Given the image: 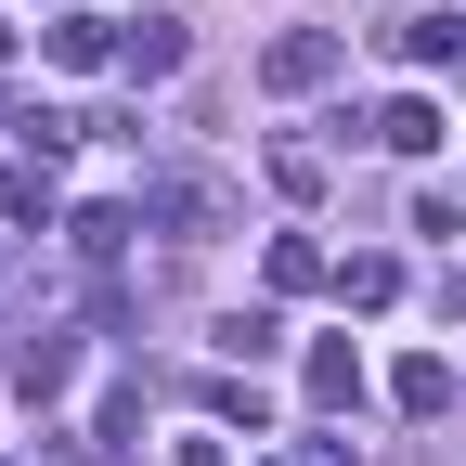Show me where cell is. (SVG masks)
Returning a JSON list of instances; mask_svg holds the SVG:
<instances>
[{
  "label": "cell",
  "instance_id": "6da1fadb",
  "mask_svg": "<svg viewBox=\"0 0 466 466\" xmlns=\"http://www.w3.org/2000/svg\"><path fill=\"white\" fill-rule=\"evenodd\" d=\"M143 220H168V233H220L233 195L208 182V168H168V182H143Z\"/></svg>",
  "mask_w": 466,
  "mask_h": 466
},
{
  "label": "cell",
  "instance_id": "7a4b0ae2",
  "mask_svg": "<svg viewBox=\"0 0 466 466\" xmlns=\"http://www.w3.org/2000/svg\"><path fill=\"white\" fill-rule=\"evenodd\" d=\"M182 52H195L182 14H130V26H116V78H143V91H156V78H182Z\"/></svg>",
  "mask_w": 466,
  "mask_h": 466
},
{
  "label": "cell",
  "instance_id": "3957f363",
  "mask_svg": "<svg viewBox=\"0 0 466 466\" xmlns=\"http://www.w3.org/2000/svg\"><path fill=\"white\" fill-rule=\"evenodd\" d=\"M259 78H272V91H324V78H337V26H285V39L259 52Z\"/></svg>",
  "mask_w": 466,
  "mask_h": 466
},
{
  "label": "cell",
  "instance_id": "277c9868",
  "mask_svg": "<svg viewBox=\"0 0 466 466\" xmlns=\"http://www.w3.org/2000/svg\"><path fill=\"white\" fill-rule=\"evenodd\" d=\"M39 52H52L66 78H91V66H116V26H104V14H52V26H39Z\"/></svg>",
  "mask_w": 466,
  "mask_h": 466
},
{
  "label": "cell",
  "instance_id": "5b68a950",
  "mask_svg": "<svg viewBox=\"0 0 466 466\" xmlns=\"http://www.w3.org/2000/svg\"><path fill=\"white\" fill-rule=\"evenodd\" d=\"M363 130H376L389 156H441V104H428V91H401V104H376V116H363Z\"/></svg>",
  "mask_w": 466,
  "mask_h": 466
},
{
  "label": "cell",
  "instance_id": "8992f818",
  "mask_svg": "<svg viewBox=\"0 0 466 466\" xmlns=\"http://www.w3.org/2000/svg\"><path fill=\"white\" fill-rule=\"evenodd\" d=\"M299 389L324 401V415H350V401H363V350H350V337H324L311 363H299Z\"/></svg>",
  "mask_w": 466,
  "mask_h": 466
},
{
  "label": "cell",
  "instance_id": "52a82bcc",
  "mask_svg": "<svg viewBox=\"0 0 466 466\" xmlns=\"http://www.w3.org/2000/svg\"><path fill=\"white\" fill-rule=\"evenodd\" d=\"M66 376H78V350H66V337L39 324V337L14 350V389H26V401H66Z\"/></svg>",
  "mask_w": 466,
  "mask_h": 466
},
{
  "label": "cell",
  "instance_id": "ba28073f",
  "mask_svg": "<svg viewBox=\"0 0 466 466\" xmlns=\"http://www.w3.org/2000/svg\"><path fill=\"white\" fill-rule=\"evenodd\" d=\"M389 299H401V259H376V247L337 259V311H389Z\"/></svg>",
  "mask_w": 466,
  "mask_h": 466
},
{
  "label": "cell",
  "instance_id": "9c48e42d",
  "mask_svg": "<svg viewBox=\"0 0 466 466\" xmlns=\"http://www.w3.org/2000/svg\"><path fill=\"white\" fill-rule=\"evenodd\" d=\"M401 66H466V14H401Z\"/></svg>",
  "mask_w": 466,
  "mask_h": 466
},
{
  "label": "cell",
  "instance_id": "30bf717a",
  "mask_svg": "<svg viewBox=\"0 0 466 466\" xmlns=\"http://www.w3.org/2000/svg\"><path fill=\"white\" fill-rule=\"evenodd\" d=\"M66 233H78V259L104 272V259H130V233H143V208H78Z\"/></svg>",
  "mask_w": 466,
  "mask_h": 466
},
{
  "label": "cell",
  "instance_id": "8fae6325",
  "mask_svg": "<svg viewBox=\"0 0 466 466\" xmlns=\"http://www.w3.org/2000/svg\"><path fill=\"white\" fill-rule=\"evenodd\" d=\"M311 285H337L324 247H311V233H272V299H311Z\"/></svg>",
  "mask_w": 466,
  "mask_h": 466
},
{
  "label": "cell",
  "instance_id": "7c38bea8",
  "mask_svg": "<svg viewBox=\"0 0 466 466\" xmlns=\"http://www.w3.org/2000/svg\"><path fill=\"white\" fill-rule=\"evenodd\" d=\"M389 401H401V415H441V401H453V363H441V350H415V363L389 376Z\"/></svg>",
  "mask_w": 466,
  "mask_h": 466
},
{
  "label": "cell",
  "instance_id": "4fadbf2b",
  "mask_svg": "<svg viewBox=\"0 0 466 466\" xmlns=\"http://www.w3.org/2000/svg\"><path fill=\"white\" fill-rule=\"evenodd\" d=\"M220 350H233V363H272L285 324H272V311H220Z\"/></svg>",
  "mask_w": 466,
  "mask_h": 466
},
{
  "label": "cell",
  "instance_id": "5bb4252c",
  "mask_svg": "<svg viewBox=\"0 0 466 466\" xmlns=\"http://www.w3.org/2000/svg\"><path fill=\"white\" fill-rule=\"evenodd\" d=\"M272 182L299 195V208H311V195H324V156H311V143H272Z\"/></svg>",
  "mask_w": 466,
  "mask_h": 466
},
{
  "label": "cell",
  "instance_id": "9a60e30c",
  "mask_svg": "<svg viewBox=\"0 0 466 466\" xmlns=\"http://www.w3.org/2000/svg\"><path fill=\"white\" fill-rule=\"evenodd\" d=\"M272 466H350V453H337V441H285Z\"/></svg>",
  "mask_w": 466,
  "mask_h": 466
},
{
  "label": "cell",
  "instance_id": "2e32d148",
  "mask_svg": "<svg viewBox=\"0 0 466 466\" xmlns=\"http://www.w3.org/2000/svg\"><path fill=\"white\" fill-rule=\"evenodd\" d=\"M168 466H233V453H220V441H182V453H168Z\"/></svg>",
  "mask_w": 466,
  "mask_h": 466
},
{
  "label": "cell",
  "instance_id": "e0dca14e",
  "mask_svg": "<svg viewBox=\"0 0 466 466\" xmlns=\"http://www.w3.org/2000/svg\"><path fill=\"white\" fill-rule=\"evenodd\" d=\"M441 311H466V259H453V272H441Z\"/></svg>",
  "mask_w": 466,
  "mask_h": 466
}]
</instances>
